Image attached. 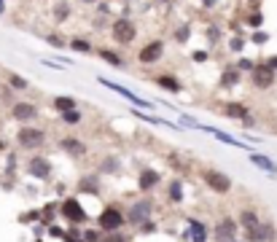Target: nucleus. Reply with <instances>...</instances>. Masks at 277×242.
<instances>
[{"label":"nucleus","instance_id":"aec40b11","mask_svg":"<svg viewBox=\"0 0 277 242\" xmlns=\"http://www.w3.org/2000/svg\"><path fill=\"white\" fill-rule=\"evenodd\" d=\"M167 197H170V202H173V204H180V202H183V180H170Z\"/></svg>","mask_w":277,"mask_h":242},{"label":"nucleus","instance_id":"c85d7f7f","mask_svg":"<svg viewBox=\"0 0 277 242\" xmlns=\"http://www.w3.org/2000/svg\"><path fill=\"white\" fill-rule=\"evenodd\" d=\"M116 170H119L116 159H108V162H102V164H100V172H116Z\"/></svg>","mask_w":277,"mask_h":242},{"label":"nucleus","instance_id":"423d86ee","mask_svg":"<svg viewBox=\"0 0 277 242\" xmlns=\"http://www.w3.org/2000/svg\"><path fill=\"white\" fill-rule=\"evenodd\" d=\"M237 231H240V226H237L234 218H221L213 229V237H215V242H234Z\"/></svg>","mask_w":277,"mask_h":242},{"label":"nucleus","instance_id":"f257e3e1","mask_svg":"<svg viewBox=\"0 0 277 242\" xmlns=\"http://www.w3.org/2000/svg\"><path fill=\"white\" fill-rule=\"evenodd\" d=\"M97 226H100V231H105V234H113V231H121L124 226H127V221H124V213L110 204V207H105L97 216Z\"/></svg>","mask_w":277,"mask_h":242},{"label":"nucleus","instance_id":"ddd939ff","mask_svg":"<svg viewBox=\"0 0 277 242\" xmlns=\"http://www.w3.org/2000/svg\"><path fill=\"white\" fill-rule=\"evenodd\" d=\"M100 83H102V86H108V89H113V92H116V95H121L124 100L135 102L137 108H151V102H146V100H140L137 95H132V92H129L127 86H121V83H113V81H108V78H100Z\"/></svg>","mask_w":277,"mask_h":242},{"label":"nucleus","instance_id":"bb28decb","mask_svg":"<svg viewBox=\"0 0 277 242\" xmlns=\"http://www.w3.org/2000/svg\"><path fill=\"white\" fill-rule=\"evenodd\" d=\"M237 78H240V76H237V70H226L221 83H224V86H232V83H237Z\"/></svg>","mask_w":277,"mask_h":242},{"label":"nucleus","instance_id":"2eb2a0df","mask_svg":"<svg viewBox=\"0 0 277 242\" xmlns=\"http://www.w3.org/2000/svg\"><path fill=\"white\" fill-rule=\"evenodd\" d=\"M247 159H251V164L253 167H259L261 172H266V175H277V162H272L269 156H264V154H247Z\"/></svg>","mask_w":277,"mask_h":242},{"label":"nucleus","instance_id":"4be33fe9","mask_svg":"<svg viewBox=\"0 0 277 242\" xmlns=\"http://www.w3.org/2000/svg\"><path fill=\"white\" fill-rule=\"evenodd\" d=\"M97 54H100V59H105V62H110L113 68H124V57H121V54H116V51H113V49H100Z\"/></svg>","mask_w":277,"mask_h":242},{"label":"nucleus","instance_id":"6ab92c4d","mask_svg":"<svg viewBox=\"0 0 277 242\" xmlns=\"http://www.w3.org/2000/svg\"><path fill=\"white\" fill-rule=\"evenodd\" d=\"M188 239L191 242H207V223L188 221Z\"/></svg>","mask_w":277,"mask_h":242},{"label":"nucleus","instance_id":"412c9836","mask_svg":"<svg viewBox=\"0 0 277 242\" xmlns=\"http://www.w3.org/2000/svg\"><path fill=\"white\" fill-rule=\"evenodd\" d=\"M224 116L226 118H245L247 116V108L242 105V102H229V105L224 108Z\"/></svg>","mask_w":277,"mask_h":242},{"label":"nucleus","instance_id":"dca6fc26","mask_svg":"<svg viewBox=\"0 0 277 242\" xmlns=\"http://www.w3.org/2000/svg\"><path fill=\"white\" fill-rule=\"evenodd\" d=\"M197 129H205V132L215 135V140H221V143H226V145H234V148H247L242 140H237V137H232V135L221 132V129H215V127H205V124H197Z\"/></svg>","mask_w":277,"mask_h":242},{"label":"nucleus","instance_id":"20e7f679","mask_svg":"<svg viewBox=\"0 0 277 242\" xmlns=\"http://www.w3.org/2000/svg\"><path fill=\"white\" fill-rule=\"evenodd\" d=\"M16 143L22 148H27V151H35V148H41L46 143V132L38 127H22L16 132Z\"/></svg>","mask_w":277,"mask_h":242},{"label":"nucleus","instance_id":"9b49d317","mask_svg":"<svg viewBox=\"0 0 277 242\" xmlns=\"http://www.w3.org/2000/svg\"><path fill=\"white\" fill-rule=\"evenodd\" d=\"M274 239V226L272 221H261L256 229L247 231V242H272Z\"/></svg>","mask_w":277,"mask_h":242},{"label":"nucleus","instance_id":"c9c22d12","mask_svg":"<svg viewBox=\"0 0 277 242\" xmlns=\"http://www.w3.org/2000/svg\"><path fill=\"white\" fill-rule=\"evenodd\" d=\"M234 242H237V239H234Z\"/></svg>","mask_w":277,"mask_h":242},{"label":"nucleus","instance_id":"6e6552de","mask_svg":"<svg viewBox=\"0 0 277 242\" xmlns=\"http://www.w3.org/2000/svg\"><path fill=\"white\" fill-rule=\"evenodd\" d=\"M27 172L35 175L38 180H46V178H51V162L46 159V156H33V159L27 162Z\"/></svg>","mask_w":277,"mask_h":242},{"label":"nucleus","instance_id":"a878e982","mask_svg":"<svg viewBox=\"0 0 277 242\" xmlns=\"http://www.w3.org/2000/svg\"><path fill=\"white\" fill-rule=\"evenodd\" d=\"M70 49H73V51H84V54H89V51H92V46L84 41V38H81V41L75 38V41H70Z\"/></svg>","mask_w":277,"mask_h":242},{"label":"nucleus","instance_id":"0eeeda50","mask_svg":"<svg viewBox=\"0 0 277 242\" xmlns=\"http://www.w3.org/2000/svg\"><path fill=\"white\" fill-rule=\"evenodd\" d=\"M60 213H62V218H68L70 223H84V221H87V213H84L81 202L75 199V197L62 199V207H60Z\"/></svg>","mask_w":277,"mask_h":242},{"label":"nucleus","instance_id":"393cba45","mask_svg":"<svg viewBox=\"0 0 277 242\" xmlns=\"http://www.w3.org/2000/svg\"><path fill=\"white\" fill-rule=\"evenodd\" d=\"M156 83L159 86H164V89H173V92H180V83L173 78V76H159L156 78Z\"/></svg>","mask_w":277,"mask_h":242},{"label":"nucleus","instance_id":"1a4fd4ad","mask_svg":"<svg viewBox=\"0 0 277 242\" xmlns=\"http://www.w3.org/2000/svg\"><path fill=\"white\" fill-rule=\"evenodd\" d=\"M161 57H164V43L161 41H151L148 46H143V49L137 51V59L143 65H151V62H156Z\"/></svg>","mask_w":277,"mask_h":242},{"label":"nucleus","instance_id":"a211bd4d","mask_svg":"<svg viewBox=\"0 0 277 242\" xmlns=\"http://www.w3.org/2000/svg\"><path fill=\"white\" fill-rule=\"evenodd\" d=\"M259 223H261V218H259V213H256V210H242L240 213V218H237V226H242L245 231H251V229H256V226H259Z\"/></svg>","mask_w":277,"mask_h":242},{"label":"nucleus","instance_id":"2f4dec72","mask_svg":"<svg viewBox=\"0 0 277 242\" xmlns=\"http://www.w3.org/2000/svg\"><path fill=\"white\" fill-rule=\"evenodd\" d=\"M102 242H127L124 237H119V231H113V234L108 237V239H102Z\"/></svg>","mask_w":277,"mask_h":242},{"label":"nucleus","instance_id":"9d476101","mask_svg":"<svg viewBox=\"0 0 277 242\" xmlns=\"http://www.w3.org/2000/svg\"><path fill=\"white\" fill-rule=\"evenodd\" d=\"M251 81L256 89H269L274 83V70H269L266 65H259V68L251 70Z\"/></svg>","mask_w":277,"mask_h":242},{"label":"nucleus","instance_id":"f3484780","mask_svg":"<svg viewBox=\"0 0 277 242\" xmlns=\"http://www.w3.org/2000/svg\"><path fill=\"white\" fill-rule=\"evenodd\" d=\"M60 145H62V151H68V154L73 156V159H78V156L87 154V145H84L78 137H62Z\"/></svg>","mask_w":277,"mask_h":242},{"label":"nucleus","instance_id":"473e14b6","mask_svg":"<svg viewBox=\"0 0 277 242\" xmlns=\"http://www.w3.org/2000/svg\"><path fill=\"white\" fill-rule=\"evenodd\" d=\"M49 43H51V46H62V38H57V35H49Z\"/></svg>","mask_w":277,"mask_h":242},{"label":"nucleus","instance_id":"f8f14e48","mask_svg":"<svg viewBox=\"0 0 277 242\" xmlns=\"http://www.w3.org/2000/svg\"><path fill=\"white\" fill-rule=\"evenodd\" d=\"M11 118H16V121H33V118H38V105H35V102H14V105H11Z\"/></svg>","mask_w":277,"mask_h":242},{"label":"nucleus","instance_id":"4468645a","mask_svg":"<svg viewBox=\"0 0 277 242\" xmlns=\"http://www.w3.org/2000/svg\"><path fill=\"white\" fill-rule=\"evenodd\" d=\"M159 183H161V172L151 170V167H146V170L140 172V178H137V186H140V191H154Z\"/></svg>","mask_w":277,"mask_h":242},{"label":"nucleus","instance_id":"f03ea898","mask_svg":"<svg viewBox=\"0 0 277 242\" xmlns=\"http://www.w3.org/2000/svg\"><path fill=\"white\" fill-rule=\"evenodd\" d=\"M202 180H205V186H207L210 191L221 194V197L232 191V178H229L226 172H221V170H205L202 172Z\"/></svg>","mask_w":277,"mask_h":242},{"label":"nucleus","instance_id":"5701e85b","mask_svg":"<svg viewBox=\"0 0 277 242\" xmlns=\"http://www.w3.org/2000/svg\"><path fill=\"white\" fill-rule=\"evenodd\" d=\"M54 108L62 110V113H65V110H73L75 108V100L73 97H54Z\"/></svg>","mask_w":277,"mask_h":242},{"label":"nucleus","instance_id":"39448f33","mask_svg":"<svg viewBox=\"0 0 277 242\" xmlns=\"http://www.w3.org/2000/svg\"><path fill=\"white\" fill-rule=\"evenodd\" d=\"M110 35H113V41H116V43L127 46V43H132V41H135L137 30H135V24H132L129 19H116V22H113V30H110Z\"/></svg>","mask_w":277,"mask_h":242},{"label":"nucleus","instance_id":"7c9ffc66","mask_svg":"<svg viewBox=\"0 0 277 242\" xmlns=\"http://www.w3.org/2000/svg\"><path fill=\"white\" fill-rule=\"evenodd\" d=\"M256 65L251 62V59H240V70H253Z\"/></svg>","mask_w":277,"mask_h":242},{"label":"nucleus","instance_id":"b1692460","mask_svg":"<svg viewBox=\"0 0 277 242\" xmlns=\"http://www.w3.org/2000/svg\"><path fill=\"white\" fill-rule=\"evenodd\" d=\"M81 118H84V113H81L78 108L65 110V113H62V121H65V124H81Z\"/></svg>","mask_w":277,"mask_h":242},{"label":"nucleus","instance_id":"cd10ccee","mask_svg":"<svg viewBox=\"0 0 277 242\" xmlns=\"http://www.w3.org/2000/svg\"><path fill=\"white\" fill-rule=\"evenodd\" d=\"M8 83H11L14 89H27V81H24L22 76H14V73L8 76Z\"/></svg>","mask_w":277,"mask_h":242},{"label":"nucleus","instance_id":"72a5a7b5","mask_svg":"<svg viewBox=\"0 0 277 242\" xmlns=\"http://www.w3.org/2000/svg\"><path fill=\"white\" fill-rule=\"evenodd\" d=\"M253 41H256V43H264V41H266V35H264V33H256V35H253Z\"/></svg>","mask_w":277,"mask_h":242},{"label":"nucleus","instance_id":"c756f323","mask_svg":"<svg viewBox=\"0 0 277 242\" xmlns=\"http://www.w3.org/2000/svg\"><path fill=\"white\" fill-rule=\"evenodd\" d=\"M84 242H100V234H97V231H87V234H84Z\"/></svg>","mask_w":277,"mask_h":242},{"label":"nucleus","instance_id":"7ed1b4c3","mask_svg":"<svg viewBox=\"0 0 277 242\" xmlns=\"http://www.w3.org/2000/svg\"><path fill=\"white\" fill-rule=\"evenodd\" d=\"M151 210H154V204L148 199H140V202H132V207L124 213V221L129 223V226H143L146 221H151Z\"/></svg>","mask_w":277,"mask_h":242},{"label":"nucleus","instance_id":"f704fd0d","mask_svg":"<svg viewBox=\"0 0 277 242\" xmlns=\"http://www.w3.org/2000/svg\"><path fill=\"white\" fill-rule=\"evenodd\" d=\"M6 11V3H3V0H0V14H3Z\"/></svg>","mask_w":277,"mask_h":242}]
</instances>
